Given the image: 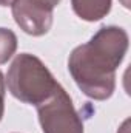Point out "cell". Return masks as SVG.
Returning <instances> with one entry per match:
<instances>
[{
  "label": "cell",
  "mask_w": 131,
  "mask_h": 133,
  "mask_svg": "<svg viewBox=\"0 0 131 133\" xmlns=\"http://www.w3.org/2000/svg\"><path fill=\"white\" fill-rule=\"evenodd\" d=\"M39 2H43V3H46V5H49V6H53V8H56L62 0H39Z\"/></svg>",
  "instance_id": "cell-8"
},
{
  "label": "cell",
  "mask_w": 131,
  "mask_h": 133,
  "mask_svg": "<svg viewBox=\"0 0 131 133\" xmlns=\"http://www.w3.org/2000/svg\"><path fill=\"white\" fill-rule=\"evenodd\" d=\"M12 3H14V0H0V6H8V5L11 6Z\"/></svg>",
  "instance_id": "cell-9"
},
{
  "label": "cell",
  "mask_w": 131,
  "mask_h": 133,
  "mask_svg": "<svg viewBox=\"0 0 131 133\" xmlns=\"http://www.w3.org/2000/svg\"><path fill=\"white\" fill-rule=\"evenodd\" d=\"M6 84L16 99L35 107L51 98L60 85L48 66L30 53L16 56L8 70Z\"/></svg>",
  "instance_id": "cell-2"
},
{
  "label": "cell",
  "mask_w": 131,
  "mask_h": 133,
  "mask_svg": "<svg viewBox=\"0 0 131 133\" xmlns=\"http://www.w3.org/2000/svg\"><path fill=\"white\" fill-rule=\"evenodd\" d=\"M54 8L39 0H14L11 12L16 23L26 34L39 37L46 34L53 26Z\"/></svg>",
  "instance_id": "cell-4"
},
{
  "label": "cell",
  "mask_w": 131,
  "mask_h": 133,
  "mask_svg": "<svg viewBox=\"0 0 131 133\" xmlns=\"http://www.w3.org/2000/svg\"><path fill=\"white\" fill-rule=\"evenodd\" d=\"M113 0H71L72 11L77 17L86 22H97L111 11Z\"/></svg>",
  "instance_id": "cell-5"
},
{
  "label": "cell",
  "mask_w": 131,
  "mask_h": 133,
  "mask_svg": "<svg viewBox=\"0 0 131 133\" xmlns=\"http://www.w3.org/2000/svg\"><path fill=\"white\" fill-rule=\"evenodd\" d=\"M17 50V36L12 30L0 28V65L6 64Z\"/></svg>",
  "instance_id": "cell-6"
},
{
  "label": "cell",
  "mask_w": 131,
  "mask_h": 133,
  "mask_svg": "<svg viewBox=\"0 0 131 133\" xmlns=\"http://www.w3.org/2000/svg\"><path fill=\"white\" fill-rule=\"evenodd\" d=\"M128 33L120 26H102L90 42L76 46L68 70L79 90L94 101L110 99L116 90V70L128 51Z\"/></svg>",
  "instance_id": "cell-1"
},
{
  "label": "cell",
  "mask_w": 131,
  "mask_h": 133,
  "mask_svg": "<svg viewBox=\"0 0 131 133\" xmlns=\"http://www.w3.org/2000/svg\"><path fill=\"white\" fill-rule=\"evenodd\" d=\"M6 90V85H5V77H3V73L0 71V121L3 118V113H5V91Z\"/></svg>",
  "instance_id": "cell-7"
},
{
  "label": "cell",
  "mask_w": 131,
  "mask_h": 133,
  "mask_svg": "<svg viewBox=\"0 0 131 133\" xmlns=\"http://www.w3.org/2000/svg\"><path fill=\"white\" fill-rule=\"evenodd\" d=\"M37 116L43 133H83V121L62 85L37 105Z\"/></svg>",
  "instance_id": "cell-3"
}]
</instances>
